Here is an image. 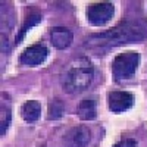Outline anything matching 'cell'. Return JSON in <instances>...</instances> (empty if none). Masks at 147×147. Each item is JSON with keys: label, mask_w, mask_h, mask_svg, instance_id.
Segmentation results:
<instances>
[{"label": "cell", "mask_w": 147, "mask_h": 147, "mask_svg": "<svg viewBox=\"0 0 147 147\" xmlns=\"http://www.w3.org/2000/svg\"><path fill=\"white\" fill-rule=\"evenodd\" d=\"M134 105V96L128 91H112L107 96V106L113 113H124Z\"/></svg>", "instance_id": "8992f818"}, {"label": "cell", "mask_w": 147, "mask_h": 147, "mask_svg": "<svg viewBox=\"0 0 147 147\" xmlns=\"http://www.w3.org/2000/svg\"><path fill=\"white\" fill-rule=\"evenodd\" d=\"M78 115L82 121H93L97 116V106L94 99H84L78 106Z\"/></svg>", "instance_id": "30bf717a"}, {"label": "cell", "mask_w": 147, "mask_h": 147, "mask_svg": "<svg viewBox=\"0 0 147 147\" xmlns=\"http://www.w3.org/2000/svg\"><path fill=\"white\" fill-rule=\"evenodd\" d=\"M41 21H43V16H41V15H31V16H28V18H27V21H25V24L22 25V28H21L19 34L16 35L15 43H16V44H19V43L24 40V37H25L27 31H28V30H31L32 27H35L37 24H40Z\"/></svg>", "instance_id": "8fae6325"}, {"label": "cell", "mask_w": 147, "mask_h": 147, "mask_svg": "<svg viewBox=\"0 0 147 147\" xmlns=\"http://www.w3.org/2000/svg\"><path fill=\"white\" fill-rule=\"evenodd\" d=\"M49 56V50L47 47L41 46V44H34V46H30L27 47L25 50L22 52L21 55V63L24 66H38L41 65L44 60L47 59Z\"/></svg>", "instance_id": "52a82bcc"}, {"label": "cell", "mask_w": 147, "mask_h": 147, "mask_svg": "<svg viewBox=\"0 0 147 147\" xmlns=\"http://www.w3.org/2000/svg\"><path fill=\"white\" fill-rule=\"evenodd\" d=\"M63 112H65V106H63V103L56 99V100H53L50 105H49V113H47V118H49V119H53V121L60 119V118H62V115H63Z\"/></svg>", "instance_id": "7c38bea8"}, {"label": "cell", "mask_w": 147, "mask_h": 147, "mask_svg": "<svg viewBox=\"0 0 147 147\" xmlns=\"http://www.w3.org/2000/svg\"><path fill=\"white\" fill-rule=\"evenodd\" d=\"M41 115V105L37 100H28L22 105L21 107V116L22 119L31 124V122H35Z\"/></svg>", "instance_id": "9c48e42d"}, {"label": "cell", "mask_w": 147, "mask_h": 147, "mask_svg": "<svg viewBox=\"0 0 147 147\" xmlns=\"http://www.w3.org/2000/svg\"><path fill=\"white\" fill-rule=\"evenodd\" d=\"M147 37V25L140 21H125L115 28L102 34L91 35L85 40V46L96 50H109L110 47L127 43H140Z\"/></svg>", "instance_id": "6da1fadb"}, {"label": "cell", "mask_w": 147, "mask_h": 147, "mask_svg": "<svg viewBox=\"0 0 147 147\" xmlns=\"http://www.w3.org/2000/svg\"><path fill=\"white\" fill-rule=\"evenodd\" d=\"M94 78V68L88 57H78L69 63L62 77L63 90L69 94H78L88 88Z\"/></svg>", "instance_id": "7a4b0ae2"}, {"label": "cell", "mask_w": 147, "mask_h": 147, "mask_svg": "<svg viewBox=\"0 0 147 147\" xmlns=\"http://www.w3.org/2000/svg\"><path fill=\"white\" fill-rule=\"evenodd\" d=\"M140 63V55L134 50H127L118 55L112 62V74L116 81H124L136 74Z\"/></svg>", "instance_id": "3957f363"}, {"label": "cell", "mask_w": 147, "mask_h": 147, "mask_svg": "<svg viewBox=\"0 0 147 147\" xmlns=\"http://www.w3.org/2000/svg\"><path fill=\"white\" fill-rule=\"evenodd\" d=\"M113 13H115V6L110 2L91 3L85 10L87 21L94 27H102L105 24H107L113 18Z\"/></svg>", "instance_id": "277c9868"}, {"label": "cell", "mask_w": 147, "mask_h": 147, "mask_svg": "<svg viewBox=\"0 0 147 147\" xmlns=\"http://www.w3.org/2000/svg\"><path fill=\"white\" fill-rule=\"evenodd\" d=\"M113 147H137V141L132 140V138H125V140H121Z\"/></svg>", "instance_id": "5bb4252c"}, {"label": "cell", "mask_w": 147, "mask_h": 147, "mask_svg": "<svg viewBox=\"0 0 147 147\" xmlns=\"http://www.w3.org/2000/svg\"><path fill=\"white\" fill-rule=\"evenodd\" d=\"M74 40V35L72 32L65 28V27H55L50 30V41L56 49H66L72 44Z\"/></svg>", "instance_id": "ba28073f"}, {"label": "cell", "mask_w": 147, "mask_h": 147, "mask_svg": "<svg viewBox=\"0 0 147 147\" xmlns=\"http://www.w3.org/2000/svg\"><path fill=\"white\" fill-rule=\"evenodd\" d=\"M91 140V132L88 127L78 125L71 128L62 138L63 147H85Z\"/></svg>", "instance_id": "5b68a950"}, {"label": "cell", "mask_w": 147, "mask_h": 147, "mask_svg": "<svg viewBox=\"0 0 147 147\" xmlns=\"http://www.w3.org/2000/svg\"><path fill=\"white\" fill-rule=\"evenodd\" d=\"M10 118H12V113H10L9 106L2 105V124H0V134H2V136H5L9 129Z\"/></svg>", "instance_id": "4fadbf2b"}]
</instances>
